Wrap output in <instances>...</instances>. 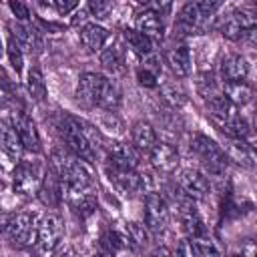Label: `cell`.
Wrapping results in <instances>:
<instances>
[{"label":"cell","instance_id":"20","mask_svg":"<svg viewBox=\"0 0 257 257\" xmlns=\"http://www.w3.org/2000/svg\"><path fill=\"white\" fill-rule=\"evenodd\" d=\"M131 137H133V145L137 147L139 153H151L153 147L157 145V133L155 128L145 122V120H139L133 124L131 128Z\"/></svg>","mask_w":257,"mask_h":257},{"label":"cell","instance_id":"12","mask_svg":"<svg viewBox=\"0 0 257 257\" xmlns=\"http://www.w3.org/2000/svg\"><path fill=\"white\" fill-rule=\"evenodd\" d=\"M12 126L18 131L26 151H30V153H38L40 151V137H38L36 124H34V120L30 116H26L24 112H14L12 114Z\"/></svg>","mask_w":257,"mask_h":257},{"label":"cell","instance_id":"15","mask_svg":"<svg viewBox=\"0 0 257 257\" xmlns=\"http://www.w3.org/2000/svg\"><path fill=\"white\" fill-rule=\"evenodd\" d=\"M257 24V20L253 18V14L251 12H247V10H237V12H233V14H229L227 16V20L223 22V26H221V32H223V36H227V38H231V40H237L241 34H245L251 26H255Z\"/></svg>","mask_w":257,"mask_h":257},{"label":"cell","instance_id":"37","mask_svg":"<svg viewBox=\"0 0 257 257\" xmlns=\"http://www.w3.org/2000/svg\"><path fill=\"white\" fill-rule=\"evenodd\" d=\"M223 2L225 0H199V8H201V12L205 16H211V14H215L223 6Z\"/></svg>","mask_w":257,"mask_h":257},{"label":"cell","instance_id":"21","mask_svg":"<svg viewBox=\"0 0 257 257\" xmlns=\"http://www.w3.org/2000/svg\"><path fill=\"white\" fill-rule=\"evenodd\" d=\"M167 64L169 68L177 74V76H189L191 68H193V60H191V52L187 46H175L167 52Z\"/></svg>","mask_w":257,"mask_h":257},{"label":"cell","instance_id":"40","mask_svg":"<svg viewBox=\"0 0 257 257\" xmlns=\"http://www.w3.org/2000/svg\"><path fill=\"white\" fill-rule=\"evenodd\" d=\"M54 4H56L60 14H68L78 6V0H54Z\"/></svg>","mask_w":257,"mask_h":257},{"label":"cell","instance_id":"25","mask_svg":"<svg viewBox=\"0 0 257 257\" xmlns=\"http://www.w3.org/2000/svg\"><path fill=\"white\" fill-rule=\"evenodd\" d=\"M124 40L131 46V50L141 56V58H151L153 56V40L145 36L139 30H124Z\"/></svg>","mask_w":257,"mask_h":257},{"label":"cell","instance_id":"34","mask_svg":"<svg viewBox=\"0 0 257 257\" xmlns=\"http://www.w3.org/2000/svg\"><path fill=\"white\" fill-rule=\"evenodd\" d=\"M114 8V0H88V10L96 18H106Z\"/></svg>","mask_w":257,"mask_h":257},{"label":"cell","instance_id":"30","mask_svg":"<svg viewBox=\"0 0 257 257\" xmlns=\"http://www.w3.org/2000/svg\"><path fill=\"white\" fill-rule=\"evenodd\" d=\"M70 207H72L80 217H88V215L96 209V199H94V195L82 191V193L70 195Z\"/></svg>","mask_w":257,"mask_h":257},{"label":"cell","instance_id":"38","mask_svg":"<svg viewBox=\"0 0 257 257\" xmlns=\"http://www.w3.org/2000/svg\"><path fill=\"white\" fill-rule=\"evenodd\" d=\"M10 2V8H12V12H14V16L18 18V20H22V22H26L28 18H30V12H28V8L20 2V0H8Z\"/></svg>","mask_w":257,"mask_h":257},{"label":"cell","instance_id":"35","mask_svg":"<svg viewBox=\"0 0 257 257\" xmlns=\"http://www.w3.org/2000/svg\"><path fill=\"white\" fill-rule=\"evenodd\" d=\"M141 4H145L149 10H155L157 14H165L171 8V0H139Z\"/></svg>","mask_w":257,"mask_h":257},{"label":"cell","instance_id":"11","mask_svg":"<svg viewBox=\"0 0 257 257\" xmlns=\"http://www.w3.org/2000/svg\"><path fill=\"white\" fill-rule=\"evenodd\" d=\"M177 183L193 199H203L209 195V181L197 169H181L177 175Z\"/></svg>","mask_w":257,"mask_h":257},{"label":"cell","instance_id":"13","mask_svg":"<svg viewBox=\"0 0 257 257\" xmlns=\"http://www.w3.org/2000/svg\"><path fill=\"white\" fill-rule=\"evenodd\" d=\"M62 193H64V187H62V181L56 173V169L50 165V169L44 173V179H42V185L38 189V197L44 205L48 207H56L60 201H62Z\"/></svg>","mask_w":257,"mask_h":257},{"label":"cell","instance_id":"41","mask_svg":"<svg viewBox=\"0 0 257 257\" xmlns=\"http://www.w3.org/2000/svg\"><path fill=\"white\" fill-rule=\"evenodd\" d=\"M245 36H247V40H249L253 46H257V24H255V26H251V28L245 32Z\"/></svg>","mask_w":257,"mask_h":257},{"label":"cell","instance_id":"19","mask_svg":"<svg viewBox=\"0 0 257 257\" xmlns=\"http://www.w3.org/2000/svg\"><path fill=\"white\" fill-rule=\"evenodd\" d=\"M221 78L225 82H233V80H243L249 72V64L243 56L239 54H227L223 60H221Z\"/></svg>","mask_w":257,"mask_h":257},{"label":"cell","instance_id":"39","mask_svg":"<svg viewBox=\"0 0 257 257\" xmlns=\"http://www.w3.org/2000/svg\"><path fill=\"white\" fill-rule=\"evenodd\" d=\"M239 253H243V255H253V257H257V235H253V237L245 239V241H243V245L239 247Z\"/></svg>","mask_w":257,"mask_h":257},{"label":"cell","instance_id":"22","mask_svg":"<svg viewBox=\"0 0 257 257\" xmlns=\"http://www.w3.org/2000/svg\"><path fill=\"white\" fill-rule=\"evenodd\" d=\"M177 253L179 255H187V257H193V255H217L219 249L207 237H189V239L181 241V245L177 247Z\"/></svg>","mask_w":257,"mask_h":257},{"label":"cell","instance_id":"18","mask_svg":"<svg viewBox=\"0 0 257 257\" xmlns=\"http://www.w3.org/2000/svg\"><path fill=\"white\" fill-rule=\"evenodd\" d=\"M108 163L118 165V167L137 169V167H139V151H137L135 145L112 143V145L108 147Z\"/></svg>","mask_w":257,"mask_h":257},{"label":"cell","instance_id":"27","mask_svg":"<svg viewBox=\"0 0 257 257\" xmlns=\"http://www.w3.org/2000/svg\"><path fill=\"white\" fill-rule=\"evenodd\" d=\"M225 94L229 96L231 102H235L237 106H245L253 100V88L243 82V80H233V82H225Z\"/></svg>","mask_w":257,"mask_h":257},{"label":"cell","instance_id":"1","mask_svg":"<svg viewBox=\"0 0 257 257\" xmlns=\"http://www.w3.org/2000/svg\"><path fill=\"white\" fill-rule=\"evenodd\" d=\"M76 96H78V100H82L90 106H100L104 110H114L120 104L118 86L112 80H108L96 72H84L80 76Z\"/></svg>","mask_w":257,"mask_h":257},{"label":"cell","instance_id":"5","mask_svg":"<svg viewBox=\"0 0 257 257\" xmlns=\"http://www.w3.org/2000/svg\"><path fill=\"white\" fill-rule=\"evenodd\" d=\"M106 175L110 183L122 193V195H135L145 189H151V179L147 175H139L135 169L128 167H118L108 163L106 165Z\"/></svg>","mask_w":257,"mask_h":257},{"label":"cell","instance_id":"23","mask_svg":"<svg viewBox=\"0 0 257 257\" xmlns=\"http://www.w3.org/2000/svg\"><path fill=\"white\" fill-rule=\"evenodd\" d=\"M12 36L30 54H40L42 52V40H40V36H38V32L34 28L24 26V24H12Z\"/></svg>","mask_w":257,"mask_h":257},{"label":"cell","instance_id":"8","mask_svg":"<svg viewBox=\"0 0 257 257\" xmlns=\"http://www.w3.org/2000/svg\"><path fill=\"white\" fill-rule=\"evenodd\" d=\"M42 179L44 177H40V167L36 163L22 161L14 171V191L20 195H32L40 189Z\"/></svg>","mask_w":257,"mask_h":257},{"label":"cell","instance_id":"3","mask_svg":"<svg viewBox=\"0 0 257 257\" xmlns=\"http://www.w3.org/2000/svg\"><path fill=\"white\" fill-rule=\"evenodd\" d=\"M191 151L197 155V159L201 161L205 173L209 177L221 179L227 171V153L225 149H221L213 139L205 137V135H195L191 139Z\"/></svg>","mask_w":257,"mask_h":257},{"label":"cell","instance_id":"10","mask_svg":"<svg viewBox=\"0 0 257 257\" xmlns=\"http://www.w3.org/2000/svg\"><path fill=\"white\" fill-rule=\"evenodd\" d=\"M223 149H225L227 157H229L233 163H237L239 167L257 171V149H255L253 145H249L247 141L235 139V137H227Z\"/></svg>","mask_w":257,"mask_h":257},{"label":"cell","instance_id":"24","mask_svg":"<svg viewBox=\"0 0 257 257\" xmlns=\"http://www.w3.org/2000/svg\"><path fill=\"white\" fill-rule=\"evenodd\" d=\"M106 38H108L106 28H102V26H98V24H84L82 30H80V40H82V44H84L88 50H94V52L104 46Z\"/></svg>","mask_w":257,"mask_h":257},{"label":"cell","instance_id":"17","mask_svg":"<svg viewBox=\"0 0 257 257\" xmlns=\"http://www.w3.org/2000/svg\"><path fill=\"white\" fill-rule=\"evenodd\" d=\"M137 30L143 32L145 36H149L151 40L159 42L163 40V34H165V26H163V20H161V14H157L155 10H145L137 16Z\"/></svg>","mask_w":257,"mask_h":257},{"label":"cell","instance_id":"28","mask_svg":"<svg viewBox=\"0 0 257 257\" xmlns=\"http://www.w3.org/2000/svg\"><path fill=\"white\" fill-rule=\"evenodd\" d=\"M100 64L110 74H122L124 72V56H122V50L118 46H110V48L102 50Z\"/></svg>","mask_w":257,"mask_h":257},{"label":"cell","instance_id":"36","mask_svg":"<svg viewBox=\"0 0 257 257\" xmlns=\"http://www.w3.org/2000/svg\"><path fill=\"white\" fill-rule=\"evenodd\" d=\"M137 78H139V82H141L143 86H157V74L151 72L149 66L139 68V70H137Z\"/></svg>","mask_w":257,"mask_h":257},{"label":"cell","instance_id":"42","mask_svg":"<svg viewBox=\"0 0 257 257\" xmlns=\"http://www.w3.org/2000/svg\"><path fill=\"white\" fill-rule=\"evenodd\" d=\"M253 106H255V114H257V88H253Z\"/></svg>","mask_w":257,"mask_h":257},{"label":"cell","instance_id":"31","mask_svg":"<svg viewBox=\"0 0 257 257\" xmlns=\"http://www.w3.org/2000/svg\"><path fill=\"white\" fill-rule=\"evenodd\" d=\"M28 92H30V96L34 98V100H44L46 98V82H44V76H42V72L38 70V68H32L30 72H28Z\"/></svg>","mask_w":257,"mask_h":257},{"label":"cell","instance_id":"9","mask_svg":"<svg viewBox=\"0 0 257 257\" xmlns=\"http://www.w3.org/2000/svg\"><path fill=\"white\" fill-rule=\"evenodd\" d=\"M36 237H38V247L42 253H52L56 249V245L60 243V237H62V223L56 215L48 213L40 219L38 223V231H36Z\"/></svg>","mask_w":257,"mask_h":257},{"label":"cell","instance_id":"26","mask_svg":"<svg viewBox=\"0 0 257 257\" xmlns=\"http://www.w3.org/2000/svg\"><path fill=\"white\" fill-rule=\"evenodd\" d=\"M2 149H4V153H6L10 159H20L22 149H24L18 131H16L12 124H8V122L2 124Z\"/></svg>","mask_w":257,"mask_h":257},{"label":"cell","instance_id":"7","mask_svg":"<svg viewBox=\"0 0 257 257\" xmlns=\"http://www.w3.org/2000/svg\"><path fill=\"white\" fill-rule=\"evenodd\" d=\"M145 225L155 235L163 233L167 229V225H169V207H167V201L161 195L153 193V191L145 197Z\"/></svg>","mask_w":257,"mask_h":257},{"label":"cell","instance_id":"2","mask_svg":"<svg viewBox=\"0 0 257 257\" xmlns=\"http://www.w3.org/2000/svg\"><path fill=\"white\" fill-rule=\"evenodd\" d=\"M52 167L56 169V173H58V177L62 181V187H64V191L68 195L82 193V191H86L90 187V173L80 161H74V159L66 157L60 151H54Z\"/></svg>","mask_w":257,"mask_h":257},{"label":"cell","instance_id":"29","mask_svg":"<svg viewBox=\"0 0 257 257\" xmlns=\"http://www.w3.org/2000/svg\"><path fill=\"white\" fill-rule=\"evenodd\" d=\"M161 98H163V102H167L171 108H181V106L187 102V92L183 90L181 84L169 82V84H163V88H161Z\"/></svg>","mask_w":257,"mask_h":257},{"label":"cell","instance_id":"6","mask_svg":"<svg viewBox=\"0 0 257 257\" xmlns=\"http://www.w3.org/2000/svg\"><path fill=\"white\" fill-rule=\"evenodd\" d=\"M34 231H38V225L30 213H14L4 221V233L14 245H30L34 241Z\"/></svg>","mask_w":257,"mask_h":257},{"label":"cell","instance_id":"4","mask_svg":"<svg viewBox=\"0 0 257 257\" xmlns=\"http://www.w3.org/2000/svg\"><path fill=\"white\" fill-rule=\"evenodd\" d=\"M58 133L64 141V145L74 153L76 159L86 161V163H94L96 161V151L94 145L88 137V133L82 128V124L70 116H64L58 124Z\"/></svg>","mask_w":257,"mask_h":257},{"label":"cell","instance_id":"32","mask_svg":"<svg viewBox=\"0 0 257 257\" xmlns=\"http://www.w3.org/2000/svg\"><path fill=\"white\" fill-rule=\"evenodd\" d=\"M149 233L151 229L147 225H139V223H128L126 227V239H128V245H135V247H143L149 243Z\"/></svg>","mask_w":257,"mask_h":257},{"label":"cell","instance_id":"33","mask_svg":"<svg viewBox=\"0 0 257 257\" xmlns=\"http://www.w3.org/2000/svg\"><path fill=\"white\" fill-rule=\"evenodd\" d=\"M22 46H20V42L14 38V36H10L8 38V44H6V50H8V58H10V64L14 66V70L16 72H20L22 70V50H20Z\"/></svg>","mask_w":257,"mask_h":257},{"label":"cell","instance_id":"14","mask_svg":"<svg viewBox=\"0 0 257 257\" xmlns=\"http://www.w3.org/2000/svg\"><path fill=\"white\" fill-rule=\"evenodd\" d=\"M149 155H151L153 167L159 173H173L177 169V165H179V153L169 143H157Z\"/></svg>","mask_w":257,"mask_h":257},{"label":"cell","instance_id":"16","mask_svg":"<svg viewBox=\"0 0 257 257\" xmlns=\"http://www.w3.org/2000/svg\"><path fill=\"white\" fill-rule=\"evenodd\" d=\"M201 16H203V12H201L199 4H195V2H187V4L181 8L179 16H177L175 32L181 34V36L195 34V30H197L199 24H201Z\"/></svg>","mask_w":257,"mask_h":257}]
</instances>
